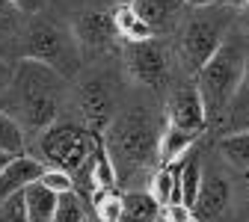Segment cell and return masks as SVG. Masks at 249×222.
Instances as JSON below:
<instances>
[{"instance_id":"obj_27","label":"cell","mask_w":249,"mask_h":222,"mask_svg":"<svg viewBox=\"0 0 249 222\" xmlns=\"http://www.w3.org/2000/svg\"><path fill=\"white\" fill-rule=\"evenodd\" d=\"M0 222H30L27 216V202H24V189L6 202H0Z\"/></svg>"},{"instance_id":"obj_7","label":"cell","mask_w":249,"mask_h":222,"mask_svg":"<svg viewBox=\"0 0 249 222\" xmlns=\"http://www.w3.org/2000/svg\"><path fill=\"white\" fill-rule=\"evenodd\" d=\"M124 66H128V74L142 83V86H160L169 77V62L160 45L148 42H134L124 53Z\"/></svg>"},{"instance_id":"obj_9","label":"cell","mask_w":249,"mask_h":222,"mask_svg":"<svg viewBox=\"0 0 249 222\" xmlns=\"http://www.w3.org/2000/svg\"><path fill=\"white\" fill-rule=\"evenodd\" d=\"M166 121L178 124V128L190 131V134H202L205 131V124H208V107H205V98H202L199 86L187 83V86H178L169 95Z\"/></svg>"},{"instance_id":"obj_32","label":"cell","mask_w":249,"mask_h":222,"mask_svg":"<svg viewBox=\"0 0 249 222\" xmlns=\"http://www.w3.org/2000/svg\"><path fill=\"white\" fill-rule=\"evenodd\" d=\"M187 6H193V9H205V6H213L216 0H184Z\"/></svg>"},{"instance_id":"obj_14","label":"cell","mask_w":249,"mask_h":222,"mask_svg":"<svg viewBox=\"0 0 249 222\" xmlns=\"http://www.w3.org/2000/svg\"><path fill=\"white\" fill-rule=\"evenodd\" d=\"M113 18H116V30H119V39H124L128 45H134V42H148V39H154V30L140 12H137V6L134 3H119V9L113 12Z\"/></svg>"},{"instance_id":"obj_16","label":"cell","mask_w":249,"mask_h":222,"mask_svg":"<svg viewBox=\"0 0 249 222\" xmlns=\"http://www.w3.org/2000/svg\"><path fill=\"white\" fill-rule=\"evenodd\" d=\"M24 202H27V216L30 222H51L59 205V196L53 189H48L42 181H33L24 189Z\"/></svg>"},{"instance_id":"obj_4","label":"cell","mask_w":249,"mask_h":222,"mask_svg":"<svg viewBox=\"0 0 249 222\" xmlns=\"http://www.w3.org/2000/svg\"><path fill=\"white\" fill-rule=\"evenodd\" d=\"M101 137L74 121H53L45 134H39L42 160L74 175V181H89V166L98 151Z\"/></svg>"},{"instance_id":"obj_21","label":"cell","mask_w":249,"mask_h":222,"mask_svg":"<svg viewBox=\"0 0 249 222\" xmlns=\"http://www.w3.org/2000/svg\"><path fill=\"white\" fill-rule=\"evenodd\" d=\"M202 166H199V157L193 154V148L184 154V166H181V202L184 205H196V196H199V189H202Z\"/></svg>"},{"instance_id":"obj_1","label":"cell","mask_w":249,"mask_h":222,"mask_svg":"<svg viewBox=\"0 0 249 222\" xmlns=\"http://www.w3.org/2000/svg\"><path fill=\"white\" fill-rule=\"evenodd\" d=\"M62 86H66V74L56 71L53 66L33 56L18 59L12 83L6 89V101L27 134L39 137L56 121L62 104Z\"/></svg>"},{"instance_id":"obj_15","label":"cell","mask_w":249,"mask_h":222,"mask_svg":"<svg viewBox=\"0 0 249 222\" xmlns=\"http://www.w3.org/2000/svg\"><path fill=\"white\" fill-rule=\"evenodd\" d=\"M160 202L151 196V189H128L122 205L119 222H158L160 219Z\"/></svg>"},{"instance_id":"obj_26","label":"cell","mask_w":249,"mask_h":222,"mask_svg":"<svg viewBox=\"0 0 249 222\" xmlns=\"http://www.w3.org/2000/svg\"><path fill=\"white\" fill-rule=\"evenodd\" d=\"M39 181H42L48 189H53L56 196H62V193H74V175L66 172V169H59V166H48V169L42 172Z\"/></svg>"},{"instance_id":"obj_24","label":"cell","mask_w":249,"mask_h":222,"mask_svg":"<svg viewBox=\"0 0 249 222\" xmlns=\"http://www.w3.org/2000/svg\"><path fill=\"white\" fill-rule=\"evenodd\" d=\"M83 216H86L83 213V199L74 196V193H62L51 222H83Z\"/></svg>"},{"instance_id":"obj_8","label":"cell","mask_w":249,"mask_h":222,"mask_svg":"<svg viewBox=\"0 0 249 222\" xmlns=\"http://www.w3.org/2000/svg\"><path fill=\"white\" fill-rule=\"evenodd\" d=\"M77 107H80V113H83L86 128H89L92 134H98V137L107 134L110 121L116 119V116H113V95H110L107 83L98 80V77L80 83V89H77Z\"/></svg>"},{"instance_id":"obj_3","label":"cell","mask_w":249,"mask_h":222,"mask_svg":"<svg viewBox=\"0 0 249 222\" xmlns=\"http://www.w3.org/2000/svg\"><path fill=\"white\" fill-rule=\"evenodd\" d=\"M246 62H249V45L243 36H226V42L220 45L208 62L205 68L196 74V86L205 98V107H208V121L211 119H223L229 116V107H231V98L240 86V77L246 71Z\"/></svg>"},{"instance_id":"obj_23","label":"cell","mask_w":249,"mask_h":222,"mask_svg":"<svg viewBox=\"0 0 249 222\" xmlns=\"http://www.w3.org/2000/svg\"><path fill=\"white\" fill-rule=\"evenodd\" d=\"M24 142H27V131L21 128V121L0 110V151H9V154H21L24 151Z\"/></svg>"},{"instance_id":"obj_18","label":"cell","mask_w":249,"mask_h":222,"mask_svg":"<svg viewBox=\"0 0 249 222\" xmlns=\"http://www.w3.org/2000/svg\"><path fill=\"white\" fill-rule=\"evenodd\" d=\"M199 134H190L178 128V124H163V134H160V163H169V160H178V157H184L187 151L193 148Z\"/></svg>"},{"instance_id":"obj_17","label":"cell","mask_w":249,"mask_h":222,"mask_svg":"<svg viewBox=\"0 0 249 222\" xmlns=\"http://www.w3.org/2000/svg\"><path fill=\"white\" fill-rule=\"evenodd\" d=\"M110 187H119V172H116V163L104 145V137L98 142V151L92 157V166H89V196L95 189H110Z\"/></svg>"},{"instance_id":"obj_2","label":"cell","mask_w":249,"mask_h":222,"mask_svg":"<svg viewBox=\"0 0 249 222\" xmlns=\"http://www.w3.org/2000/svg\"><path fill=\"white\" fill-rule=\"evenodd\" d=\"M160 134L163 128H158V121L142 107H131L110 121L104 145L116 163L119 184L160 166Z\"/></svg>"},{"instance_id":"obj_12","label":"cell","mask_w":249,"mask_h":222,"mask_svg":"<svg viewBox=\"0 0 249 222\" xmlns=\"http://www.w3.org/2000/svg\"><path fill=\"white\" fill-rule=\"evenodd\" d=\"M229 199H231V189H229V181L220 178V175H208L202 181V189H199V196H196V216L199 222H213V219H220L229 207Z\"/></svg>"},{"instance_id":"obj_28","label":"cell","mask_w":249,"mask_h":222,"mask_svg":"<svg viewBox=\"0 0 249 222\" xmlns=\"http://www.w3.org/2000/svg\"><path fill=\"white\" fill-rule=\"evenodd\" d=\"M160 219L163 222H199L196 210L190 205H184V202H169L160 207Z\"/></svg>"},{"instance_id":"obj_6","label":"cell","mask_w":249,"mask_h":222,"mask_svg":"<svg viewBox=\"0 0 249 222\" xmlns=\"http://www.w3.org/2000/svg\"><path fill=\"white\" fill-rule=\"evenodd\" d=\"M226 42V21L220 18H196L187 24L184 36H181V59L184 68L199 74L205 68V62L220 51Z\"/></svg>"},{"instance_id":"obj_5","label":"cell","mask_w":249,"mask_h":222,"mask_svg":"<svg viewBox=\"0 0 249 222\" xmlns=\"http://www.w3.org/2000/svg\"><path fill=\"white\" fill-rule=\"evenodd\" d=\"M21 56L42 59L48 66H53L56 71H62L66 77L80 68V45H77L74 33L51 24V21H39L27 30Z\"/></svg>"},{"instance_id":"obj_29","label":"cell","mask_w":249,"mask_h":222,"mask_svg":"<svg viewBox=\"0 0 249 222\" xmlns=\"http://www.w3.org/2000/svg\"><path fill=\"white\" fill-rule=\"evenodd\" d=\"M15 9L9 6V0H0V36L3 33H9V30L15 27Z\"/></svg>"},{"instance_id":"obj_35","label":"cell","mask_w":249,"mask_h":222,"mask_svg":"<svg viewBox=\"0 0 249 222\" xmlns=\"http://www.w3.org/2000/svg\"><path fill=\"white\" fill-rule=\"evenodd\" d=\"M243 18H246V24H249V3L243 6Z\"/></svg>"},{"instance_id":"obj_13","label":"cell","mask_w":249,"mask_h":222,"mask_svg":"<svg viewBox=\"0 0 249 222\" xmlns=\"http://www.w3.org/2000/svg\"><path fill=\"white\" fill-rule=\"evenodd\" d=\"M181 166H184V157L178 160H169V163H160L158 169L151 172V196L158 199L160 205H169V202H181Z\"/></svg>"},{"instance_id":"obj_37","label":"cell","mask_w":249,"mask_h":222,"mask_svg":"<svg viewBox=\"0 0 249 222\" xmlns=\"http://www.w3.org/2000/svg\"><path fill=\"white\" fill-rule=\"evenodd\" d=\"M95 222H98V219H95Z\"/></svg>"},{"instance_id":"obj_22","label":"cell","mask_w":249,"mask_h":222,"mask_svg":"<svg viewBox=\"0 0 249 222\" xmlns=\"http://www.w3.org/2000/svg\"><path fill=\"white\" fill-rule=\"evenodd\" d=\"M220 154L226 157V163L234 169H249V128L234 131L220 139Z\"/></svg>"},{"instance_id":"obj_36","label":"cell","mask_w":249,"mask_h":222,"mask_svg":"<svg viewBox=\"0 0 249 222\" xmlns=\"http://www.w3.org/2000/svg\"><path fill=\"white\" fill-rule=\"evenodd\" d=\"M119 3H134V0H119Z\"/></svg>"},{"instance_id":"obj_11","label":"cell","mask_w":249,"mask_h":222,"mask_svg":"<svg viewBox=\"0 0 249 222\" xmlns=\"http://www.w3.org/2000/svg\"><path fill=\"white\" fill-rule=\"evenodd\" d=\"M45 169L48 166H45V160H39V157L27 154V151L15 154L3 166V172H0V202H6L9 196L21 193V189H27L33 181H39Z\"/></svg>"},{"instance_id":"obj_34","label":"cell","mask_w":249,"mask_h":222,"mask_svg":"<svg viewBox=\"0 0 249 222\" xmlns=\"http://www.w3.org/2000/svg\"><path fill=\"white\" fill-rule=\"evenodd\" d=\"M12 157H15V154H9V151H0V172H3V166L12 160Z\"/></svg>"},{"instance_id":"obj_25","label":"cell","mask_w":249,"mask_h":222,"mask_svg":"<svg viewBox=\"0 0 249 222\" xmlns=\"http://www.w3.org/2000/svg\"><path fill=\"white\" fill-rule=\"evenodd\" d=\"M229 119L231 121H249V62H246V71L240 77V86H237L234 98H231Z\"/></svg>"},{"instance_id":"obj_30","label":"cell","mask_w":249,"mask_h":222,"mask_svg":"<svg viewBox=\"0 0 249 222\" xmlns=\"http://www.w3.org/2000/svg\"><path fill=\"white\" fill-rule=\"evenodd\" d=\"M9 6H12L18 15H36V12H42L45 0H9Z\"/></svg>"},{"instance_id":"obj_20","label":"cell","mask_w":249,"mask_h":222,"mask_svg":"<svg viewBox=\"0 0 249 222\" xmlns=\"http://www.w3.org/2000/svg\"><path fill=\"white\" fill-rule=\"evenodd\" d=\"M92 202V213H95L98 222H119L122 219V205H124V193L119 187H110V189H95L89 196Z\"/></svg>"},{"instance_id":"obj_33","label":"cell","mask_w":249,"mask_h":222,"mask_svg":"<svg viewBox=\"0 0 249 222\" xmlns=\"http://www.w3.org/2000/svg\"><path fill=\"white\" fill-rule=\"evenodd\" d=\"M220 3H223V6H231V9H243L249 0H220Z\"/></svg>"},{"instance_id":"obj_19","label":"cell","mask_w":249,"mask_h":222,"mask_svg":"<svg viewBox=\"0 0 249 222\" xmlns=\"http://www.w3.org/2000/svg\"><path fill=\"white\" fill-rule=\"evenodd\" d=\"M178 3H184V0H134L137 12H140L154 30H166V27L175 21Z\"/></svg>"},{"instance_id":"obj_31","label":"cell","mask_w":249,"mask_h":222,"mask_svg":"<svg viewBox=\"0 0 249 222\" xmlns=\"http://www.w3.org/2000/svg\"><path fill=\"white\" fill-rule=\"evenodd\" d=\"M12 74H15V66H9V62L0 56V95H6V89L12 83Z\"/></svg>"},{"instance_id":"obj_10","label":"cell","mask_w":249,"mask_h":222,"mask_svg":"<svg viewBox=\"0 0 249 222\" xmlns=\"http://www.w3.org/2000/svg\"><path fill=\"white\" fill-rule=\"evenodd\" d=\"M71 33L80 45L83 53H101L113 45V39L119 36L116 30V18L110 12H101V9H89V12H80L71 24Z\"/></svg>"}]
</instances>
